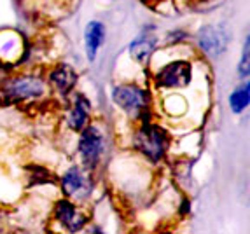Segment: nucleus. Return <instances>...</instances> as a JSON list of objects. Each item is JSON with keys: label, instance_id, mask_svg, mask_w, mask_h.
Instances as JSON below:
<instances>
[{"label": "nucleus", "instance_id": "f257e3e1", "mask_svg": "<svg viewBox=\"0 0 250 234\" xmlns=\"http://www.w3.org/2000/svg\"><path fill=\"white\" fill-rule=\"evenodd\" d=\"M47 88L44 79L34 74L11 77L0 84V103H18V101H35L46 95Z\"/></svg>", "mask_w": 250, "mask_h": 234}, {"label": "nucleus", "instance_id": "f03ea898", "mask_svg": "<svg viewBox=\"0 0 250 234\" xmlns=\"http://www.w3.org/2000/svg\"><path fill=\"white\" fill-rule=\"evenodd\" d=\"M135 149L142 156H146L149 161L158 163L165 157L168 149V135L163 128L150 122H144L137 130L133 138Z\"/></svg>", "mask_w": 250, "mask_h": 234}, {"label": "nucleus", "instance_id": "7ed1b4c3", "mask_svg": "<svg viewBox=\"0 0 250 234\" xmlns=\"http://www.w3.org/2000/svg\"><path fill=\"white\" fill-rule=\"evenodd\" d=\"M112 98L131 117H142L149 110V93L137 84H121L114 88Z\"/></svg>", "mask_w": 250, "mask_h": 234}, {"label": "nucleus", "instance_id": "20e7f679", "mask_svg": "<svg viewBox=\"0 0 250 234\" xmlns=\"http://www.w3.org/2000/svg\"><path fill=\"white\" fill-rule=\"evenodd\" d=\"M104 154V135L96 126H86L79 140V156L84 166L95 168Z\"/></svg>", "mask_w": 250, "mask_h": 234}, {"label": "nucleus", "instance_id": "39448f33", "mask_svg": "<svg viewBox=\"0 0 250 234\" xmlns=\"http://www.w3.org/2000/svg\"><path fill=\"white\" fill-rule=\"evenodd\" d=\"M192 76V68L191 63L184 61V59H177V61H171L168 65L161 68L156 76V84L159 88H186L189 82H191Z\"/></svg>", "mask_w": 250, "mask_h": 234}, {"label": "nucleus", "instance_id": "423d86ee", "mask_svg": "<svg viewBox=\"0 0 250 234\" xmlns=\"http://www.w3.org/2000/svg\"><path fill=\"white\" fill-rule=\"evenodd\" d=\"M62 189L68 197L83 201L89 197V193H91V178L81 168L74 166L63 175Z\"/></svg>", "mask_w": 250, "mask_h": 234}, {"label": "nucleus", "instance_id": "0eeeda50", "mask_svg": "<svg viewBox=\"0 0 250 234\" xmlns=\"http://www.w3.org/2000/svg\"><path fill=\"white\" fill-rule=\"evenodd\" d=\"M54 217L70 233L81 231L84 227V224L88 222V215L83 214L81 210H77V206L68 199H62L54 205Z\"/></svg>", "mask_w": 250, "mask_h": 234}, {"label": "nucleus", "instance_id": "6e6552de", "mask_svg": "<svg viewBox=\"0 0 250 234\" xmlns=\"http://www.w3.org/2000/svg\"><path fill=\"white\" fill-rule=\"evenodd\" d=\"M228 34L217 26H205L198 34V44L208 56L222 55L228 47Z\"/></svg>", "mask_w": 250, "mask_h": 234}, {"label": "nucleus", "instance_id": "1a4fd4ad", "mask_svg": "<svg viewBox=\"0 0 250 234\" xmlns=\"http://www.w3.org/2000/svg\"><path fill=\"white\" fill-rule=\"evenodd\" d=\"M156 46H158V37H156L154 30H144L142 34L131 42L129 53L138 63H147L154 53Z\"/></svg>", "mask_w": 250, "mask_h": 234}, {"label": "nucleus", "instance_id": "9d476101", "mask_svg": "<svg viewBox=\"0 0 250 234\" xmlns=\"http://www.w3.org/2000/svg\"><path fill=\"white\" fill-rule=\"evenodd\" d=\"M75 82H77V74L70 65H58L49 74V84L62 97L68 95L74 89Z\"/></svg>", "mask_w": 250, "mask_h": 234}, {"label": "nucleus", "instance_id": "9b49d317", "mask_svg": "<svg viewBox=\"0 0 250 234\" xmlns=\"http://www.w3.org/2000/svg\"><path fill=\"white\" fill-rule=\"evenodd\" d=\"M89 114H91V105L83 95H75L74 105L68 112L67 122L68 128L74 131H83L89 124Z\"/></svg>", "mask_w": 250, "mask_h": 234}, {"label": "nucleus", "instance_id": "f8f14e48", "mask_svg": "<svg viewBox=\"0 0 250 234\" xmlns=\"http://www.w3.org/2000/svg\"><path fill=\"white\" fill-rule=\"evenodd\" d=\"M86 53H88L89 59H95L96 53L100 49V46L104 44L105 39V26L102 25L100 21H91L86 28Z\"/></svg>", "mask_w": 250, "mask_h": 234}, {"label": "nucleus", "instance_id": "ddd939ff", "mask_svg": "<svg viewBox=\"0 0 250 234\" xmlns=\"http://www.w3.org/2000/svg\"><path fill=\"white\" fill-rule=\"evenodd\" d=\"M249 101H250V86L249 84H245V86H242V88H238L229 98L231 109H233L236 114L245 110L247 107H249Z\"/></svg>", "mask_w": 250, "mask_h": 234}, {"label": "nucleus", "instance_id": "4468645a", "mask_svg": "<svg viewBox=\"0 0 250 234\" xmlns=\"http://www.w3.org/2000/svg\"><path fill=\"white\" fill-rule=\"evenodd\" d=\"M28 180L30 185H41V184H49L53 182V176L44 166L39 164H30L28 166Z\"/></svg>", "mask_w": 250, "mask_h": 234}, {"label": "nucleus", "instance_id": "2eb2a0df", "mask_svg": "<svg viewBox=\"0 0 250 234\" xmlns=\"http://www.w3.org/2000/svg\"><path fill=\"white\" fill-rule=\"evenodd\" d=\"M249 49H250V44H249V39H247L245 51H243V58H242V63H240V77L249 76Z\"/></svg>", "mask_w": 250, "mask_h": 234}, {"label": "nucleus", "instance_id": "dca6fc26", "mask_svg": "<svg viewBox=\"0 0 250 234\" xmlns=\"http://www.w3.org/2000/svg\"><path fill=\"white\" fill-rule=\"evenodd\" d=\"M146 2H154V0H146Z\"/></svg>", "mask_w": 250, "mask_h": 234}]
</instances>
